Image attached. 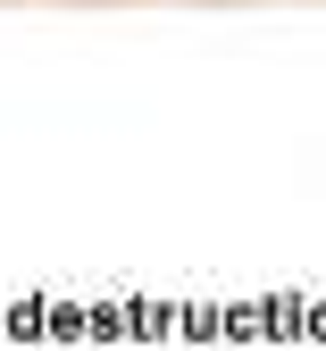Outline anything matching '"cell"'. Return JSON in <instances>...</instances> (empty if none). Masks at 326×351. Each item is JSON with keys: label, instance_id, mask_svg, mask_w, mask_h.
Instances as JSON below:
<instances>
[{"label": "cell", "instance_id": "obj_1", "mask_svg": "<svg viewBox=\"0 0 326 351\" xmlns=\"http://www.w3.org/2000/svg\"><path fill=\"white\" fill-rule=\"evenodd\" d=\"M75 9H101V0H75Z\"/></svg>", "mask_w": 326, "mask_h": 351}]
</instances>
